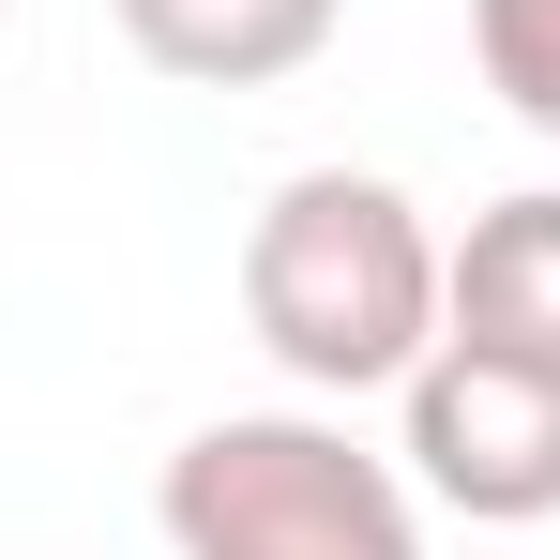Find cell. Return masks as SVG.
<instances>
[{
    "label": "cell",
    "mask_w": 560,
    "mask_h": 560,
    "mask_svg": "<svg viewBox=\"0 0 560 560\" xmlns=\"http://www.w3.org/2000/svg\"><path fill=\"white\" fill-rule=\"evenodd\" d=\"M243 318L303 394H409L455 318V243L378 167H288L243 228Z\"/></svg>",
    "instance_id": "6da1fadb"
},
{
    "label": "cell",
    "mask_w": 560,
    "mask_h": 560,
    "mask_svg": "<svg viewBox=\"0 0 560 560\" xmlns=\"http://www.w3.org/2000/svg\"><path fill=\"white\" fill-rule=\"evenodd\" d=\"M167 560H424V485L409 455H364L318 409H228L197 424L167 485Z\"/></svg>",
    "instance_id": "7a4b0ae2"
},
{
    "label": "cell",
    "mask_w": 560,
    "mask_h": 560,
    "mask_svg": "<svg viewBox=\"0 0 560 560\" xmlns=\"http://www.w3.org/2000/svg\"><path fill=\"white\" fill-rule=\"evenodd\" d=\"M394 455L469 530H546L560 515V364L440 334L409 364V394H394Z\"/></svg>",
    "instance_id": "3957f363"
},
{
    "label": "cell",
    "mask_w": 560,
    "mask_h": 560,
    "mask_svg": "<svg viewBox=\"0 0 560 560\" xmlns=\"http://www.w3.org/2000/svg\"><path fill=\"white\" fill-rule=\"evenodd\" d=\"M106 15H121V46H137L152 77H183V92H288V77L334 46L349 0H106Z\"/></svg>",
    "instance_id": "277c9868"
},
{
    "label": "cell",
    "mask_w": 560,
    "mask_h": 560,
    "mask_svg": "<svg viewBox=\"0 0 560 560\" xmlns=\"http://www.w3.org/2000/svg\"><path fill=\"white\" fill-rule=\"evenodd\" d=\"M440 334L560 364V183H530V197H485V212L455 228V318H440Z\"/></svg>",
    "instance_id": "5b68a950"
},
{
    "label": "cell",
    "mask_w": 560,
    "mask_h": 560,
    "mask_svg": "<svg viewBox=\"0 0 560 560\" xmlns=\"http://www.w3.org/2000/svg\"><path fill=\"white\" fill-rule=\"evenodd\" d=\"M469 61L530 137H560V0H469Z\"/></svg>",
    "instance_id": "8992f818"
}]
</instances>
